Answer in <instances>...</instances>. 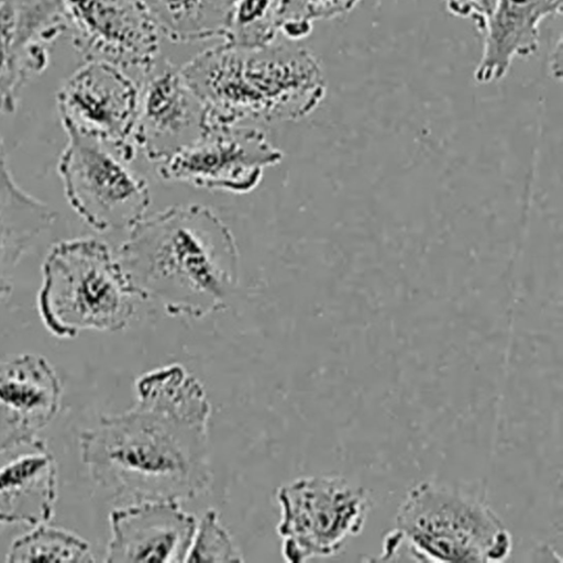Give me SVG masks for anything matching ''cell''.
Instances as JSON below:
<instances>
[{
    "instance_id": "cell-1",
    "label": "cell",
    "mask_w": 563,
    "mask_h": 563,
    "mask_svg": "<svg viewBox=\"0 0 563 563\" xmlns=\"http://www.w3.org/2000/svg\"><path fill=\"white\" fill-rule=\"evenodd\" d=\"M135 394L129 410L80 433L81 461L96 483L132 501L196 498L212 476L205 387L173 363L142 374Z\"/></svg>"
},
{
    "instance_id": "cell-2",
    "label": "cell",
    "mask_w": 563,
    "mask_h": 563,
    "mask_svg": "<svg viewBox=\"0 0 563 563\" xmlns=\"http://www.w3.org/2000/svg\"><path fill=\"white\" fill-rule=\"evenodd\" d=\"M137 298L172 314L201 317L224 307L238 285L239 253L207 206L169 207L141 219L117 253Z\"/></svg>"
},
{
    "instance_id": "cell-3",
    "label": "cell",
    "mask_w": 563,
    "mask_h": 563,
    "mask_svg": "<svg viewBox=\"0 0 563 563\" xmlns=\"http://www.w3.org/2000/svg\"><path fill=\"white\" fill-rule=\"evenodd\" d=\"M180 70L205 104L207 119L223 123L299 120L327 91L317 57L286 40L257 47L223 42L197 54Z\"/></svg>"
},
{
    "instance_id": "cell-4",
    "label": "cell",
    "mask_w": 563,
    "mask_h": 563,
    "mask_svg": "<svg viewBox=\"0 0 563 563\" xmlns=\"http://www.w3.org/2000/svg\"><path fill=\"white\" fill-rule=\"evenodd\" d=\"M135 298L118 255L98 239L60 241L43 262L37 309L57 338L90 329L122 330L134 313Z\"/></svg>"
},
{
    "instance_id": "cell-5",
    "label": "cell",
    "mask_w": 563,
    "mask_h": 563,
    "mask_svg": "<svg viewBox=\"0 0 563 563\" xmlns=\"http://www.w3.org/2000/svg\"><path fill=\"white\" fill-rule=\"evenodd\" d=\"M395 530L409 554L422 561L499 562L512 549L510 532L481 497L432 481L407 492Z\"/></svg>"
},
{
    "instance_id": "cell-6",
    "label": "cell",
    "mask_w": 563,
    "mask_h": 563,
    "mask_svg": "<svg viewBox=\"0 0 563 563\" xmlns=\"http://www.w3.org/2000/svg\"><path fill=\"white\" fill-rule=\"evenodd\" d=\"M57 170L71 209L99 232L130 230L150 205L146 180L113 146L66 132Z\"/></svg>"
},
{
    "instance_id": "cell-7",
    "label": "cell",
    "mask_w": 563,
    "mask_h": 563,
    "mask_svg": "<svg viewBox=\"0 0 563 563\" xmlns=\"http://www.w3.org/2000/svg\"><path fill=\"white\" fill-rule=\"evenodd\" d=\"M276 497L282 553L291 563L340 551L362 531L371 508L363 487L335 475L297 478L282 485Z\"/></svg>"
},
{
    "instance_id": "cell-8",
    "label": "cell",
    "mask_w": 563,
    "mask_h": 563,
    "mask_svg": "<svg viewBox=\"0 0 563 563\" xmlns=\"http://www.w3.org/2000/svg\"><path fill=\"white\" fill-rule=\"evenodd\" d=\"M282 159L283 152L263 131L207 119L201 135L157 163V173L166 180L245 194L257 187L267 167Z\"/></svg>"
},
{
    "instance_id": "cell-9",
    "label": "cell",
    "mask_w": 563,
    "mask_h": 563,
    "mask_svg": "<svg viewBox=\"0 0 563 563\" xmlns=\"http://www.w3.org/2000/svg\"><path fill=\"white\" fill-rule=\"evenodd\" d=\"M137 95L139 81L128 71L85 62L59 88L57 111L65 132L102 141L132 161Z\"/></svg>"
},
{
    "instance_id": "cell-10",
    "label": "cell",
    "mask_w": 563,
    "mask_h": 563,
    "mask_svg": "<svg viewBox=\"0 0 563 563\" xmlns=\"http://www.w3.org/2000/svg\"><path fill=\"white\" fill-rule=\"evenodd\" d=\"M85 62L122 68L137 81L159 57V34L137 0H59Z\"/></svg>"
},
{
    "instance_id": "cell-11",
    "label": "cell",
    "mask_w": 563,
    "mask_h": 563,
    "mask_svg": "<svg viewBox=\"0 0 563 563\" xmlns=\"http://www.w3.org/2000/svg\"><path fill=\"white\" fill-rule=\"evenodd\" d=\"M206 125L207 109L180 68L158 57L139 79L135 150L159 163L194 143Z\"/></svg>"
},
{
    "instance_id": "cell-12",
    "label": "cell",
    "mask_w": 563,
    "mask_h": 563,
    "mask_svg": "<svg viewBox=\"0 0 563 563\" xmlns=\"http://www.w3.org/2000/svg\"><path fill=\"white\" fill-rule=\"evenodd\" d=\"M68 30L59 0H0V111H15L30 79L45 70L49 46Z\"/></svg>"
},
{
    "instance_id": "cell-13",
    "label": "cell",
    "mask_w": 563,
    "mask_h": 563,
    "mask_svg": "<svg viewBox=\"0 0 563 563\" xmlns=\"http://www.w3.org/2000/svg\"><path fill=\"white\" fill-rule=\"evenodd\" d=\"M106 562H186L197 520L178 501L151 499L113 509Z\"/></svg>"
},
{
    "instance_id": "cell-14",
    "label": "cell",
    "mask_w": 563,
    "mask_h": 563,
    "mask_svg": "<svg viewBox=\"0 0 563 563\" xmlns=\"http://www.w3.org/2000/svg\"><path fill=\"white\" fill-rule=\"evenodd\" d=\"M57 498V464L36 435L0 443V523L35 527L51 521Z\"/></svg>"
},
{
    "instance_id": "cell-15",
    "label": "cell",
    "mask_w": 563,
    "mask_h": 563,
    "mask_svg": "<svg viewBox=\"0 0 563 563\" xmlns=\"http://www.w3.org/2000/svg\"><path fill=\"white\" fill-rule=\"evenodd\" d=\"M62 384L42 355L21 354L0 362V443L36 435L56 417Z\"/></svg>"
},
{
    "instance_id": "cell-16",
    "label": "cell",
    "mask_w": 563,
    "mask_h": 563,
    "mask_svg": "<svg viewBox=\"0 0 563 563\" xmlns=\"http://www.w3.org/2000/svg\"><path fill=\"white\" fill-rule=\"evenodd\" d=\"M562 0H497L481 34L483 49L474 78L479 84L503 79L512 60L539 48V26L548 16L560 15Z\"/></svg>"
},
{
    "instance_id": "cell-17",
    "label": "cell",
    "mask_w": 563,
    "mask_h": 563,
    "mask_svg": "<svg viewBox=\"0 0 563 563\" xmlns=\"http://www.w3.org/2000/svg\"><path fill=\"white\" fill-rule=\"evenodd\" d=\"M55 219L51 206L16 184L0 136V302L11 292L19 262Z\"/></svg>"
},
{
    "instance_id": "cell-18",
    "label": "cell",
    "mask_w": 563,
    "mask_h": 563,
    "mask_svg": "<svg viewBox=\"0 0 563 563\" xmlns=\"http://www.w3.org/2000/svg\"><path fill=\"white\" fill-rule=\"evenodd\" d=\"M162 34L174 43L223 37L234 0H137Z\"/></svg>"
},
{
    "instance_id": "cell-19",
    "label": "cell",
    "mask_w": 563,
    "mask_h": 563,
    "mask_svg": "<svg viewBox=\"0 0 563 563\" xmlns=\"http://www.w3.org/2000/svg\"><path fill=\"white\" fill-rule=\"evenodd\" d=\"M286 3L287 0H234L222 38L243 47L273 43L279 35Z\"/></svg>"
},
{
    "instance_id": "cell-20",
    "label": "cell",
    "mask_w": 563,
    "mask_h": 563,
    "mask_svg": "<svg viewBox=\"0 0 563 563\" xmlns=\"http://www.w3.org/2000/svg\"><path fill=\"white\" fill-rule=\"evenodd\" d=\"M7 562H93L89 543L79 536L46 523L18 538L7 553Z\"/></svg>"
},
{
    "instance_id": "cell-21",
    "label": "cell",
    "mask_w": 563,
    "mask_h": 563,
    "mask_svg": "<svg viewBox=\"0 0 563 563\" xmlns=\"http://www.w3.org/2000/svg\"><path fill=\"white\" fill-rule=\"evenodd\" d=\"M360 0H287L279 34L289 42H298L312 31V24L350 12Z\"/></svg>"
},
{
    "instance_id": "cell-22",
    "label": "cell",
    "mask_w": 563,
    "mask_h": 563,
    "mask_svg": "<svg viewBox=\"0 0 563 563\" xmlns=\"http://www.w3.org/2000/svg\"><path fill=\"white\" fill-rule=\"evenodd\" d=\"M243 555L219 515L208 509L197 521L186 562H242Z\"/></svg>"
},
{
    "instance_id": "cell-23",
    "label": "cell",
    "mask_w": 563,
    "mask_h": 563,
    "mask_svg": "<svg viewBox=\"0 0 563 563\" xmlns=\"http://www.w3.org/2000/svg\"><path fill=\"white\" fill-rule=\"evenodd\" d=\"M444 2L452 15L472 20L482 34L494 13L497 0H444Z\"/></svg>"
}]
</instances>
